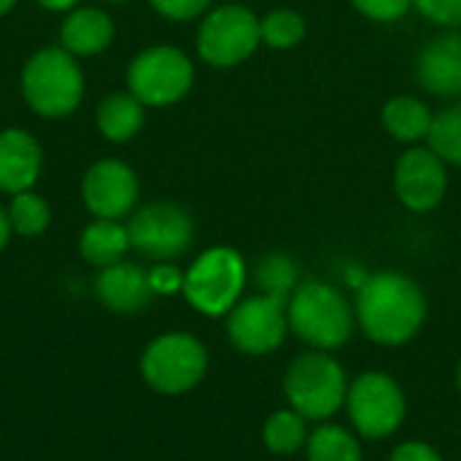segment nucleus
<instances>
[{
    "instance_id": "nucleus-1",
    "label": "nucleus",
    "mask_w": 461,
    "mask_h": 461,
    "mask_svg": "<svg viewBox=\"0 0 461 461\" xmlns=\"http://www.w3.org/2000/svg\"><path fill=\"white\" fill-rule=\"evenodd\" d=\"M357 321L381 346H402L419 335L427 319V300L419 284L402 273L367 276L357 289Z\"/></svg>"
},
{
    "instance_id": "nucleus-2",
    "label": "nucleus",
    "mask_w": 461,
    "mask_h": 461,
    "mask_svg": "<svg viewBox=\"0 0 461 461\" xmlns=\"http://www.w3.org/2000/svg\"><path fill=\"white\" fill-rule=\"evenodd\" d=\"M289 330L316 351H332L348 343L354 332V308L340 289L324 281L300 284L286 303Z\"/></svg>"
},
{
    "instance_id": "nucleus-3",
    "label": "nucleus",
    "mask_w": 461,
    "mask_h": 461,
    "mask_svg": "<svg viewBox=\"0 0 461 461\" xmlns=\"http://www.w3.org/2000/svg\"><path fill=\"white\" fill-rule=\"evenodd\" d=\"M22 95L41 116L73 113L84 97V73L76 57L62 46L35 51L22 70Z\"/></svg>"
},
{
    "instance_id": "nucleus-4",
    "label": "nucleus",
    "mask_w": 461,
    "mask_h": 461,
    "mask_svg": "<svg viewBox=\"0 0 461 461\" xmlns=\"http://www.w3.org/2000/svg\"><path fill=\"white\" fill-rule=\"evenodd\" d=\"M284 392L292 411L308 421H324L346 405L348 381L338 359L324 351L297 357L284 378Z\"/></svg>"
},
{
    "instance_id": "nucleus-5",
    "label": "nucleus",
    "mask_w": 461,
    "mask_h": 461,
    "mask_svg": "<svg viewBox=\"0 0 461 461\" xmlns=\"http://www.w3.org/2000/svg\"><path fill=\"white\" fill-rule=\"evenodd\" d=\"M246 289V262L230 246H213L203 251L184 273L186 303L205 316L230 313Z\"/></svg>"
},
{
    "instance_id": "nucleus-6",
    "label": "nucleus",
    "mask_w": 461,
    "mask_h": 461,
    "mask_svg": "<svg viewBox=\"0 0 461 461\" xmlns=\"http://www.w3.org/2000/svg\"><path fill=\"white\" fill-rule=\"evenodd\" d=\"M208 370L205 346L186 332H167L149 343L140 359L146 384L162 394H184L194 389Z\"/></svg>"
},
{
    "instance_id": "nucleus-7",
    "label": "nucleus",
    "mask_w": 461,
    "mask_h": 461,
    "mask_svg": "<svg viewBox=\"0 0 461 461\" xmlns=\"http://www.w3.org/2000/svg\"><path fill=\"white\" fill-rule=\"evenodd\" d=\"M192 59L176 46H149L127 70V86L146 108L178 103L192 89Z\"/></svg>"
},
{
    "instance_id": "nucleus-8",
    "label": "nucleus",
    "mask_w": 461,
    "mask_h": 461,
    "mask_svg": "<svg viewBox=\"0 0 461 461\" xmlns=\"http://www.w3.org/2000/svg\"><path fill=\"white\" fill-rule=\"evenodd\" d=\"M259 43H262L259 19L249 8L235 3H224L213 8L203 19L197 32V51L213 68L240 65L254 54Z\"/></svg>"
},
{
    "instance_id": "nucleus-9",
    "label": "nucleus",
    "mask_w": 461,
    "mask_h": 461,
    "mask_svg": "<svg viewBox=\"0 0 461 461\" xmlns=\"http://www.w3.org/2000/svg\"><path fill=\"white\" fill-rule=\"evenodd\" d=\"M354 429L362 438L381 440L400 429L405 419V394L400 384L386 373H365L348 386L346 397Z\"/></svg>"
},
{
    "instance_id": "nucleus-10",
    "label": "nucleus",
    "mask_w": 461,
    "mask_h": 461,
    "mask_svg": "<svg viewBox=\"0 0 461 461\" xmlns=\"http://www.w3.org/2000/svg\"><path fill=\"white\" fill-rule=\"evenodd\" d=\"M127 235H130V246L143 257L157 262H170L192 246L194 224L181 205L151 203L130 219Z\"/></svg>"
},
{
    "instance_id": "nucleus-11",
    "label": "nucleus",
    "mask_w": 461,
    "mask_h": 461,
    "mask_svg": "<svg viewBox=\"0 0 461 461\" xmlns=\"http://www.w3.org/2000/svg\"><path fill=\"white\" fill-rule=\"evenodd\" d=\"M286 330V303L270 294L246 297L227 313V335L232 346L251 357L276 351L284 343Z\"/></svg>"
},
{
    "instance_id": "nucleus-12",
    "label": "nucleus",
    "mask_w": 461,
    "mask_h": 461,
    "mask_svg": "<svg viewBox=\"0 0 461 461\" xmlns=\"http://www.w3.org/2000/svg\"><path fill=\"white\" fill-rule=\"evenodd\" d=\"M446 186H448L446 162L429 146L408 149L400 157L394 170V189L405 208L416 213L432 211L446 197Z\"/></svg>"
},
{
    "instance_id": "nucleus-13",
    "label": "nucleus",
    "mask_w": 461,
    "mask_h": 461,
    "mask_svg": "<svg viewBox=\"0 0 461 461\" xmlns=\"http://www.w3.org/2000/svg\"><path fill=\"white\" fill-rule=\"evenodd\" d=\"M84 205L95 219H122L135 208L138 178L130 165L119 159L95 162L81 181Z\"/></svg>"
},
{
    "instance_id": "nucleus-14",
    "label": "nucleus",
    "mask_w": 461,
    "mask_h": 461,
    "mask_svg": "<svg viewBox=\"0 0 461 461\" xmlns=\"http://www.w3.org/2000/svg\"><path fill=\"white\" fill-rule=\"evenodd\" d=\"M419 84L440 97H461V32L432 38L416 59Z\"/></svg>"
},
{
    "instance_id": "nucleus-15",
    "label": "nucleus",
    "mask_w": 461,
    "mask_h": 461,
    "mask_svg": "<svg viewBox=\"0 0 461 461\" xmlns=\"http://www.w3.org/2000/svg\"><path fill=\"white\" fill-rule=\"evenodd\" d=\"M43 154L41 143L16 127L0 132V192L19 194L32 189L41 176Z\"/></svg>"
},
{
    "instance_id": "nucleus-16",
    "label": "nucleus",
    "mask_w": 461,
    "mask_h": 461,
    "mask_svg": "<svg viewBox=\"0 0 461 461\" xmlns=\"http://www.w3.org/2000/svg\"><path fill=\"white\" fill-rule=\"evenodd\" d=\"M95 292H97V300L113 313H138L154 297L149 273L124 259L100 270L95 281Z\"/></svg>"
},
{
    "instance_id": "nucleus-17",
    "label": "nucleus",
    "mask_w": 461,
    "mask_h": 461,
    "mask_svg": "<svg viewBox=\"0 0 461 461\" xmlns=\"http://www.w3.org/2000/svg\"><path fill=\"white\" fill-rule=\"evenodd\" d=\"M62 49H68L73 57H92L111 46L113 41V22L103 8H73L59 30Z\"/></svg>"
},
{
    "instance_id": "nucleus-18",
    "label": "nucleus",
    "mask_w": 461,
    "mask_h": 461,
    "mask_svg": "<svg viewBox=\"0 0 461 461\" xmlns=\"http://www.w3.org/2000/svg\"><path fill=\"white\" fill-rule=\"evenodd\" d=\"M127 249H130L127 227L119 224L116 219H95L89 227H84V232L78 238L81 257L100 270L122 262Z\"/></svg>"
},
{
    "instance_id": "nucleus-19",
    "label": "nucleus",
    "mask_w": 461,
    "mask_h": 461,
    "mask_svg": "<svg viewBox=\"0 0 461 461\" xmlns=\"http://www.w3.org/2000/svg\"><path fill=\"white\" fill-rule=\"evenodd\" d=\"M146 105L132 92H116L105 97L97 108V130L103 138L113 143H124L138 135L143 127Z\"/></svg>"
},
{
    "instance_id": "nucleus-20",
    "label": "nucleus",
    "mask_w": 461,
    "mask_h": 461,
    "mask_svg": "<svg viewBox=\"0 0 461 461\" xmlns=\"http://www.w3.org/2000/svg\"><path fill=\"white\" fill-rule=\"evenodd\" d=\"M384 127L392 138H397L402 143H416L429 135L432 113L416 97H408V95L392 97L384 105Z\"/></svg>"
},
{
    "instance_id": "nucleus-21",
    "label": "nucleus",
    "mask_w": 461,
    "mask_h": 461,
    "mask_svg": "<svg viewBox=\"0 0 461 461\" xmlns=\"http://www.w3.org/2000/svg\"><path fill=\"white\" fill-rule=\"evenodd\" d=\"M305 451L308 461H362L359 440L338 424H324L311 432Z\"/></svg>"
},
{
    "instance_id": "nucleus-22",
    "label": "nucleus",
    "mask_w": 461,
    "mask_h": 461,
    "mask_svg": "<svg viewBox=\"0 0 461 461\" xmlns=\"http://www.w3.org/2000/svg\"><path fill=\"white\" fill-rule=\"evenodd\" d=\"M262 438L273 454H294L308 443V419L297 411H278L267 419Z\"/></svg>"
},
{
    "instance_id": "nucleus-23",
    "label": "nucleus",
    "mask_w": 461,
    "mask_h": 461,
    "mask_svg": "<svg viewBox=\"0 0 461 461\" xmlns=\"http://www.w3.org/2000/svg\"><path fill=\"white\" fill-rule=\"evenodd\" d=\"M257 284L262 294L289 303L292 292L300 286V270L286 254H267L257 265Z\"/></svg>"
},
{
    "instance_id": "nucleus-24",
    "label": "nucleus",
    "mask_w": 461,
    "mask_h": 461,
    "mask_svg": "<svg viewBox=\"0 0 461 461\" xmlns=\"http://www.w3.org/2000/svg\"><path fill=\"white\" fill-rule=\"evenodd\" d=\"M8 219H11L14 232H19L22 238H38L46 232V227L51 221V211L41 194L27 189V192H19L11 197Z\"/></svg>"
},
{
    "instance_id": "nucleus-25",
    "label": "nucleus",
    "mask_w": 461,
    "mask_h": 461,
    "mask_svg": "<svg viewBox=\"0 0 461 461\" xmlns=\"http://www.w3.org/2000/svg\"><path fill=\"white\" fill-rule=\"evenodd\" d=\"M427 140L443 162L461 165V105H448L432 116Z\"/></svg>"
},
{
    "instance_id": "nucleus-26",
    "label": "nucleus",
    "mask_w": 461,
    "mask_h": 461,
    "mask_svg": "<svg viewBox=\"0 0 461 461\" xmlns=\"http://www.w3.org/2000/svg\"><path fill=\"white\" fill-rule=\"evenodd\" d=\"M259 35L270 49H294L305 38V19L289 8L273 11L259 19Z\"/></svg>"
},
{
    "instance_id": "nucleus-27",
    "label": "nucleus",
    "mask_w": 461,
    "mask_h": 461,
    "mask_svg": "<svg viewBox=\"0 0 461 461\" xmlns=\"http://www.w3.org/2000/svg\"><path fill=\"white\" fill-rule=\"evenodd\" d=\"M359 14H365L373 22H397L402 19L413 0H351Z\"/></svg>"
},
{
    "instance_id": "nucleus-28",
    "label": "nucleus",
    "mask_w": 461,
    "mask_h": 461,
    "mask_svg": "<svg viewBox=\"0 0 461 461\" xmlns=\"http://www.w3.org/2000/svg\"><path fill=\"white\" fill-rule=\"evenodd\" d=\"M413 5L435 24L461 27V0H413Z\"/></svg>"
},
{
    "instance_id": "nucleus-29",
    "label": "nucleus",
    "mask_w": 461,
    "mask_h": 461,
    "mask_svg": "<svg viewBox=\"0 0 461 461\" xmlns=\"http://www.w3.org/2000/svg\"><path fill=\"white\" fill-rule=\"evenodd\" d=\"M151 8L157 14H162L165 19H173V22H186V19H194L200 16L213 0H149Z\"/></svg>"
},
{
    "instance_id": "nucleus-30",
    "label": "nucleus",
    "mask_w": 461,
    "mask_h": 461,
    "mask_svg": "<svg viewBox=\"0 0 461 461\" xmlns=\"http://www.w3.org/2000/svg\"><path fill=\"white\" fill-rule=\"evenodd\" d=\"M149 284L154 294H176L184 292V273L170 262H159L149 270Z\"/></svg>"
},
{
    "instance_id": "nucleus-31",
    "label": "nucleus",
    "mask_w": 461,
    "mask_h": 461,
    "mask_svg": "<svg viewBox=\"0 0 461 461\" xmlns=\"http://www.w3.org/2000/svg\"><path fill=\"white\" fill-rule=\"evenodd\" d=\"M389 461H443V456L432 446L411 440V443H402L400 448H394Z\"/></svg>"
},
{
    "instance_id": "nucleus-32",
    "label": "nucleus",
    "mask_w": 461,
    "mask_h": 461,
    "mask_svg": "<svg viewBox=\"0 0 461 461\" xmlns=\"http://www.w3.org/2000/svg\"><path fill=\"white\" fill-rule=\"evenodd\" d=\"M11 232H14V227H11L8 211H5V208H0V251L5 249V243H8V238H11Z\"/></svg>"
},
{
    "instance_id": "nucleus-33",
    "label": "nucleus",
    "mask_w": 461,
    "mask_h": 461,
    "mask_svg": "<svg viewBox=\"0 0 461 461\" xmlns=\"http://www.w3.org/2000/svg\"><path fill=\"white\" fill-rule=\"evenodd\" d=\"M38 3L49 11H73L78 5V0H38Z\"/></svg>"
},
{
    "instance_id": "nucleus-34",
    "label": "nucleus",
    "mask_w": 461,
    "mask_h": 461,
    "mask_svg": "<svg viewBox=\"0 0 461 461\" xmlns=\"http://www.w3.org/2000/svg\"><path fill=\"white\" fill-rule=\"evenodd\" d=\"M14 3H16V0H0V16L8 14V11L14 8Z\"/></svg>"
},
{
    "instance_id": "nucleus-35",
    "label": "nucleus",
    "mask_w": 461,
    "mask_h": 461,
    "mask_svg": "<svg viewBox=\"0 0 461 461\" xmlns=\"http://www.w3.org/2000/svg\"><path fill=\"white\" fill-rule=\"evenodd\" d=\"M108 3H124V0H108Z\"/></svg>"
},
{
    "instance_id": "nucleus-36",
    "label": "nucleus",
    "mask_w": 461,
    "mask_h": 461,
    "mask_svg": "<svg viewBox=\"0 0 461 461\" xmlns=\"http://www.w3.org/2000/svg\"><path fill=\"white\" fill-rule=\"evenodd\" d=\"M459 389H461V367H459Z\"/></svg>"
}]
</instances>
